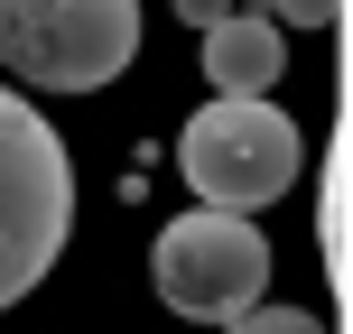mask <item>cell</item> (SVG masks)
<instances>
[{"label":"cell","mask_w":353,"mask_h":334,"mask_svg":"<svg viewBox=\"0 0 353 334\" xmlns=\"http://www.w3.org/2000/svg\"><path fill=\"white\" fill-rule=\"evenodd\" d=\"M298 167H307V140H298V121H288L270 93H214V103L176 130L186 195H205V205H223V213L279 205V195L298 186Z\"/></svg>","instance_id":"obj_2"},{"label":"cell","mask_w":353,"mask_h":334,"mask_svg":"<svg viewBox=\"0 0 353 334\" xmlns=\"http://www.w3.org/2000/svg\"><path fill=\"white\" fill-rule=\"evenodd\" d=\"M344 0H279V28H335Z\"/></svg>","instance_id":"obj_7"},{"label":"cell","mask_w":353,"mask_h":334,"mask_svg":"<svg viewBox=\"0 0 353 334\" xmlns=\"http://www.w3.org/2000/svg\"><path fill=\"white\" fill-rule=\"evenodd\" d=\"M223 334H325V316H307V306H242Z\"/></svg>","instance_id":"obj_6"},{"label":"cell","mask_w":353,"mask_h":334,"mask_svg":"<svg viewBox=\"0 0 353 334\" xmlns=\"http://www.w3.org/2000/svg\"><path fill=\"white\" fill-rule=\"evenodd\" d=\"M149 279H159V306H168V316L232 325L242 306H261V288H270V242H261L251 213L195 205V213H176V223L159 232Z\"/></svg>","instance_id":"obj_4"},{"label":"cell","mask_w":353,"mask_h":334,"mask_svg":"<svg viewBox=\"0 0 353 334\" xmlns=\"http://www.w3.org/2000/svg\"><path fill=\"white\" fill-rule=\"evenodd\" d=\"M140 56V0H0V74L37 93H103Z\"/></svg>","instance_id":"obj_3"},{"label":"cell","mask_w":353,"mask_h":334,"mask_svg":"<svg viewBox=\"0 0 353 334\" xmlns=\"http://www.w3.org/2000/svg\"><path fill=\"white\" fill-rule=\"evenodd\" d=\"M288 74V28L279 19H205V84L214 93H270Z\"/></svg>","instance_id":"obj_5"},{"label":"cell","mask_w":353,"mask_h":334,"mask_svg":"<svg viewBox=\"0 0 353 334\" xmlns=\"http://www.w3.org/2000/svg\"><path fill=\"white\" fill-rule=\"evenodd\" d=\"M74 232V158L28 93L0 84V306H19L56 269Z\"/></svg>","instance_id":"obj_1"}]
</instances>
